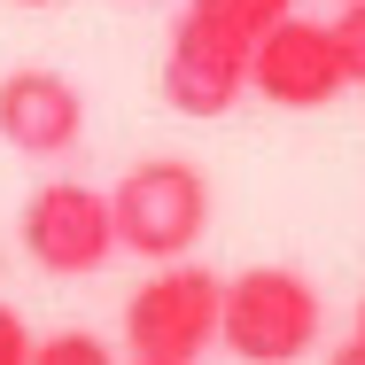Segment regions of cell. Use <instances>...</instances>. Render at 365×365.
I'll return each instance as SVG.
<instances>
[{"label": "cell", "instance_id": "14", "mask_svg": "<svg viewBox=\"0 0 365 365\" xmlns=\"http://www.w3.org/2000/svg\"><path fill=\"white\" fill-rule=\"evenodd\" d=\"M358 334H365V303H358Z\"/></svg>", "mask_w": 365, "mask_h": 365}, {"label": "cell", "instance_id": "3", "mask_svg": "<svg viewBox=\"0 0 365 365\" xmlns=\"http://www.w3.org/2000/svg\"><path fill=\"white\" fill-rule=\"evenodd\" d=\"M109 218H117V249L125 257L171 264V257H187L210 233V179L187 155H148V163H133L117 179Z\"/></svg>", "mask_w": 365, "mask_h": 365}, {"label": "cell", "instance_id": "11", "mask_svg": "<svg viewBox=\"0 0 365 365\" xmlns=\"http://www.w3.org/2000/svg\"><path fill=\"white\" fill-rule=\"evenodd\" d=\"M327 365H365V334H350L342 350H327Z\"/></svg>", "mask_w": 365, "mask_h": 365}, {"label": "cell", "instance_id": "7", "mask_svg": "<svg viewBox=\"0 0 365 365\" xmlns=\"http://www.w3.org/2000/svg\"><path fill=\"white\" fill-rule=\"evenodd\" d=\"M78 133H86V101L63 71L24 63L0 78V140L16 155H63V148H78Z\"/></svg>", "mask_w": 365, "mask_h": 365}, {"label": "cell", "instance_id": "12", "mask_svg": "<svg viewBox=\"0 0 365 365\" xmlns=\"http://www.w3.org/2000/svg\"><path fill=\"white\" fill-rule=\"evenodd\" d=\"M16 8H55V0H16Z\"/></svg>", "mask_w": 365, "mask_h": 365}, {"label": "cell", "instance_id": "10", "mask_svg": "<svg viewBox=\"0 0 365 365\" xmlns=\"http://www.w3.org/2000/svg\"><path fill=\"white\" fill-rule=\"evenodd\" d=\"M0 365H31V327L16 303H0Z\"/></svg>", "mask_w": 365, "mask_h": 365}, {"label": "cell", "instance_id": "2", "mask_svg": "<svg viewBox=\"0 0 365 365\" xmlns=\"http://www.w3.org/2000/svg\"><path fill=\"white\" fill-rule=\"evenodd\" d=\"M319 327L327 303L295 264H249L218 295V350H233L241 365H295L319 342Z\"/></svg>", "mask_w": 365, "mask_h": 365}, {"label": "cell", "instance_id": "5", "mask_svg": "<svg viewBox=\"0 0 365 365\" xmlns=\"http://www.w3.org/2000/svg\"><path fill=\"white\" fill-rule=\"evenodd\" d=\"M24 257L55 280H86L117 257V218H109V195L86 187V179H47L31 202H24Z\"/></svg>", "mask_w": 365, "mask_h": 365}, {"label": "cell", "instance_id": "9", "mask_svg": "<svg viewBox=\"0 0 365 365\" xmlns=\"http://www.w3.org/2000/svg\"><path fill=\"white\" fill-rule=\"evenodd\" d=\"M334 31V55H342V78L365 86V0H342V16L327 24Z\"/></svg>", "mask_w": 365, "mask_h": 365}, {"label": "cell", "instance_id": "8", "mask_svg": "<svg viewBox=\"0 0 365 365\" xmlns=\"http://www.w3.org/2000/svg\"><path fill=\"white\" fill-rule=\"evenodd\" d=\"M31 365H117V350L101 334H86V327H63V334L31 342Z\"/></svg>", "mask_w": 365, "mask_h": 365}, {"label": "cell", "instance_id": "6", "mask_svg": "<svg viewBox=\"0 0 365 365\" xmlns=\"http://www.w3.org/2000/svg\"><path fill=\"white\" fill-rule=\"evenodd\" d=\"M249 86H257L272 109H327L350 78H342V55H334V31L288 8V16L249 47Z\"/></svg>", "mask_w": 365, "mask_h": 365}, {"label": "cell", "instance_id": "4", "mask_svg": "<svg viewBox=\"0 0 365 365\" xmlns=\"http://www.w3.org/2000/svg\"><path fill=\"white\" fill-rule=\"evenodd\" d=\"M218 295H225V280L202 272V264H187V257L155 264L133 288V303H125V350L133 358L195 365L202 350H218Z\"/></svg>", "mask_w": 365, "mask_h": 365}, {"label": "cell", "instance_id": "13", "mask_svg": "<svg viewBox=\"0 0 365 365\" xmlns=\"http://www.w3.org/2000/svg\"><path fill=\"white\" fill-rule=\"evenodd\" d=\"M133 365H171V358H133Z\"/></svg>", "mask_w": 365, "mask_h": 365}, {"label": "cell", "instance_id": "1", "mask_svg": "<svg viewBox=\"0 0 365 365\" xmlns=\"http://www.w3.org/2000/svg\"><path fill=\"white\" fill-rule=\"evenodd\" d=\"M295 0H187L163 47V101L179 117H225L249 86V47L288 16Z\"/></svg>", "mask_w": 365, "mask_h": 365}]
</instances>
